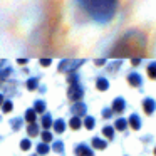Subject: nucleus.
<instances>
[{"instance_id": "nucleus-31", "label": "nucleus", "mask_w": 156, "mask_h": 156, "mask_svg": "<svg viewBox=\"0 0 156 156\" xmlns=\"http://www.w3.org/2000/svg\"><path fill=\"white\" fill-rule=\"evenodd\" d=\"M139 62H141V59H139V57H133V59H131V64H133V66H138Z\"/></svg>"}, {"instance_id": "nucleus-10", "label": "nucleus", "mask_w": 156, "mask_h": 156, "mask_svg": "<svg viewBox=\"0 0 156 156\" xmlns=\"http://www.w3.org/2000/svg\"><path fill=\"white\" fill-rule=\"evenodd\" d=\"M82 124H84V122H82L81 116H74V118L69 121V128H71V129H79Z\"/></svg>"}, {"instance_id": "nucleus-34", "label": "nucleus", "mask_w": 156, "mask_h": 156, "mask_svg": "<svg viewBox=\"0 0 156 156\" xmlns=\"http://www.w3.org/2000/svg\"><path fill=\"white\" fill-rule=\"evenodd\" d=\"M32 156H41V154H39V153H37V154H32Z\"/></svg>"}, {"instance_id": "nucleus-30", "label": "nucleus", "mask_w": 156, "mask_h": 156, "mask_svg": "<svg viewBox=\"0 0 156 156\" xmlns=\"http://www.w3.org/2000/svg\"><path fill=\"white\" fill-rule=\"evenodd\" d=\"M41 64L47 67V66H51V59H41Z\"/></svg>"}, {"instance_id": "nucleus-6", "label": "nucleus", "mask_w": 156, "mask_h": 156, "mask_svg": "<svg viewBox=\"0 0 156 156\" xmlns=\"http://www.w3.org/2000/svg\"><path fill=\"white\" fill-rule=\"evenodd\" d=\"M124 108H126L124 99H122V98H116L114 102H112V111H114V112H122V111H124Z\"/></svg>"}, {"instance_id": "nucleus-24", "label": "nucleus", "mask_w": 156, "mask_h": 156, "mask_svg": "<svg viewBox=\"0 0 156 156\" xmlns=\"http://www.w3.org/2000/svg\"><path fill=\"white\" fill-rule=\"evenodd\" d=\"M35 87H37V79H29L27 81V89L29 91H34Z\"/></svg>"}, {"instance_id": "nucleus-22", "label": "nucleus", "mask_w": 156, "mask_h": 156, "mask_svg": "<svg viewBox=\"0 0 156 156\" xmlns=\"http://www.w3.org/2000/svg\"><path fill=\"white\" fill-rule=\"evenodd\" d=\"M34 109H35L37 112H44V111H45V102H44V101H37V102L34 104Z\"/></svg>"}, {"instance_id": "nucleus-32", "label": "nucleus", "mask_w": 156, "mask_h": 156, "mask_svg": "<svg viewBox=\"0 0 156 156\" xmlns=\"http://www.w3.org/2000/svg\"><path fill=\"white\" fill-rule=\"evenodd\" d=\"M0 106H4V96L0 94Z\"/></svg>"}, {"instance_id": "nucleus-7", "label": "nucleus", "mask_w": 156, "mask_h": 156, "mask_svg": "<svg viewBox=\"0 0 156 156\" xmlns=\"http://www.w3.org/2000/svg\"><path fill=\"white\" fill-rule=\"evenodd\" d=\"M128 82H129V86H133V87H139L141 86V77H139V74H129L128 76Z\"/></svg>"}, {"instance_id": "nucleus-21", "label": "nucleus", "mask_w": 156, "mask_h": 156, "mask_svg": "<svg viewBox=\"0 0 156 156\" xmlns=\"http://www.w3.org/2000/svg\"><path fill=\"white\" fill-rule=\"evenodd\" d=\"M148 76L151 79H156V62H153V64L148 66Z\"/></svg>"}, {"instance_id": "nucleus-5", "label": "nucleus", "mask_w": 156, "mask_h": 156, "mask_svg": "<svg viewBox=\"0 0 156 156\" xmlns=\"http://www.w3.org/2000/svg\"><path fill=\"white\" fill-rule=\"evenodd\" d=\"M154 108H156V102L153 101L151 98H148V99H144V101H143V111H144L148 116L154 112Z\"/></svg>"}, {"instance_id": "nucleus-25", "label": "nucleus", "mask_w": 156, "mask_h": 156, "mask_svg": "<svg viewBox=\"0 0 156 156\" xmlns=\"http://www.w3.org/2000/svg\"><path fill=\"white\" fill-rule=\"evenodd\" d=\"M42 141H44V143H51V141H52V134L47 131V129L42 133Z\"/></svg>"}, {"instance_id": "nucleus-12", "label": "nucleus", "mask_w": 156, "mask_h": 156, "mask_svg": "<svg viewBox=\"0 0 156 156\" xmlns=\"http://www.w3.org/2000/svg\"><path fill=\"white\" fill-rule=\"evenodd\" d=\"M92 146H94V149H104L108 146V143L101 138H92Z\"/></svg>"}, {"instance_id": "nucleus-29", "label": "nucleus", "mask_w": 156, "mask_h": 156, "mask_svg": "<svg viewBox=\"0 0 156 156\" xmlns=\"http://www.w3.org/2000/svg\"><path fill=\"white\" fill-rule=\"evenodd\" d=\"M112 112H114V111H112V108L111 109H104V111H102V116H104V118H109Z\"/></svg>"}, {"instance_id": "nucleus-23", "label": "nucleus", "mask_w": 156, "mask_h": 156, "mask_svg": "<svg viewBox=\"0 0 156 156\" xmlns=\"http://www.w3.org/2000/svg\"><path fill=\"white\" fill-rule=\"evenodd\" d=\"M30 141H29V139H22L20 141V149L22 151H29V149H30Z\"/></svg>"}, {"instance_id": "nucleus-19", "label": "nucleus", "mask_w": 156, "mask_h": 156, "mask_svg": "<svg viewBox=\"0 0 156 156\" xmlns=\"http://www.w3.org/2000/svg\"><path fill=\"white\" fill-rule=\"evenodd\" d=\"M49 151H51V148H49V146H47V143H44V141H42L41 144H37V153H39V154H41V156L47 154Z\"/></svg>"}, {"instance_id": "nucleus-27", "label": "nucleus", "mask_w": 156, "mask_h": 156, "mask_svg": "<svg viewBox=\"0 0 156 156\" xmlns=\"http://www.w3.org/2000/svg\"><path fill=\"white\" fill-rule=\"evenodd\" d=\"M2 109H4V112H10L12 111V102L10 101H5L4 106H2Z\"/></svg>"}, {"instance_id": "nucleus-26", "label": "nucleus", "mask_w": 156, "mask_h": 156, "mask_svg": "<svg viewBox=\"0 0 156 156\" xmlns=\"http://www.w3.org/2000/svg\"><path fill=\"white\" fill-rule=\"evenodd\" d=\"M52 148H54V151H55V153H62V151H64V144H62L61 141H55Z\"/></svg>"}, {"instance_id": "nucleus-9", "label": "nucleus", "mask_w": 156, "mask_h": 156, "mask_svg": "<svg viewBox=\"0 0 156 156\" xmlns=\"http://www.w3.org/2000/svg\"><path fill=\"white\" fill-rule=\"evenodd\" d=\"M128 121H129V126H131V129H134V131H138V129L141 128V121H139V116L131 114Z\"/></svg>"}, {"instance_id": "nucleus-13", "label": "nucleus", "mask_w": 156, "mask_h": 156, "mask_svg": "<svg viewBox=\"0 0 156 156\" xmlns=\"http://www.w3.org/2000/svg\"><path fill=\"white\" fill-rule=\"evenodd\" d=\"M128 122H129V121H126V119L119 118V119H116V122H114V128L118 129V131H124V129L128 128Z\"/></svg>"}, {"instance_id": "nucleus-3", "label": "nucleus", "mask_w": 156, "mask_h": 156, "mask_svg": "<svg viewBox=\"0 0 156 156\" xmlns=\"http://www.w3.org/2000/svg\"><path fill=\"white\" fill-rule=\"evenodd\" d=\"M82 94H84V92H82V87L77 84V82L69 86V89H67V98L71 99L72 102L81 101V99H82Z\"/></svg>"}, {"instance_id": "nucleus-17", "label": "nucleus", "mask_w": 156, "mask_h": 156, "mask_svg": "<svg viewBox=\"0 0 156 156\" xmlns=\"http://www.w3.org/2000/svg\"><path fill=\"white\" fill-rule=\"evenodd\" d=\"M96 86H98V89H99V91H106V89L109 87V82H108V79L99 77L98 81H96Z\"/></svg>"}, {"instance_id": "nucleus-1", "label": "nucleus", "mask_w": 156, "mask_h": 156, "mask_svg": "<svg viewBox=\"0 0 156 156\" xmlns=\"http://www.w3.org/2000/svg\"><path fill=\"white\" fill-rule=\"evenodd\" d=\"M79 5L99 24L112 20L119 0H77Z\"/></svg>"}, {"instance_id": "nucleus-33", "label": "nucleus", "mask_w": 156, "mask_h": 156, "mask_svg": "<svg viewBox=\"0 0 156 156\" xmlns=\"http://www.w3.org/2000/svg\"><path fill=\"white\" fill-rule=\"evenodd\" d=\"M153 153H154V156H156V146H154V151H153Z\"/></svg>"}, {"instance_id": "nucleus-15", "label": "nucleus", "mask_w": 156, "mask_h": 156, "mask_svg": "<svg viewBox=\"0 0 156 156\" xmlns=\"http://www.w3.org/2000/svg\"><path fill=\"white\" fill-rule=\"evenodd\" d=\"M64 129H66V122L62 121V119H57V121H54V131L57 133V134L64 133Z\"/></svg>"}, {"instance_id": "nucleus-2", "label": "nucleus", "mask_w": 156, "mask_h": 156, "mask_svg": "<svg viewBox=\"0 0 156 156\" xmlns=\"http://www.w3.org/2000/svg\"><path fill=\"white\" fill-rule=\"evenodd\" d=\"M144 49V35L138 34V32H129L126 34L121 41L116 44V47L112 49L111 55L112 57H119V55H133V52H143Z\"/></svg>"}, {"instance_id": "nucleus-4", "label": "nucleus", "mask_w": 156, "mask_h": 156, "mask_svg": "<svg viewBox=\"0 0 156 156\" xmlns=\"http://www.w3.org/2000/svg\"><path fill=\"white\" fill-rule=\"evenodd\" d=\"M74 154L76 156H94V153H92L91 148H87L86 144H79V146H76Z\"/></svg>"}, {"instance_id": "nucleus-16", "label": "nucleus", "mask_w": 156, "mask_h": 156, "mask_svg": "<svg viewBox=\"0 0 156 156\" xmlns=\"http://www.w3.org/2000/svg\"><path fill=\"white\" fill-rule=\"evenodd\" d=\"M35 118H37V111L35 109H29L27 112H25V121L30 124V122H35Z\"/></svg>"}, {"instance_id": "nucleus-14", "label": "nucleus", "mask_w": 156, "mask_h": 156, "mask_svg": "<svg viewBox=\"0 0 156 156\" xmlns=\"http://www.w3.org/2000/svg\"><path fill=\"white\" fill-rule=\"evenodd\" d=\"M42 128H44V129H49V128H51V126H54V121H52V118H51V116H49V114H44V116H42Z\"/></svg>"}, {"instance_id": "nucleus-20", "label": "nucleus", "mask_w": 156, "mask_h": 156, "mask_svg": "<svg viewBox=\"0 0 156 156\" xmlns=\"http://www.w3.org/2000/svg\"><path fill=\"white\" fill-rule=\"evenodd\" d=\"M96 126V121L94 118H91V116H87V118H84V128L86 129H92Z\"/></svg>"}, {"instance_id": "nucleus-18", "label": "nucleus", "mask_w": 156, "mask_h": 156, "mask_svg": "<svg viewBox=\"0 0 156 156\" xmlns=\"http://www.w3.org/2000/svg\"><path fill=\"white\" fill-rule=\"evenodd\" d=\"M27 133H29V136H30V138L37 136L39 134V126L35 124V122H30V124L27 126Z\"/></svg>"}, {"instance_id": "nucleus-28", "label": "nucleus", "mask_w": 156, "mask_h": 156, "mask_svg": "<svg viewBox=\"0 0 156 156\" xmlns=\"http://www.w3.org/2000/svg\"><path fill=\"white\" fill-rule=\"evenodd\" d=\"M20 124H22V121L20 119H15V121H12V128L17 131V129H20Z\"/></svg>"}, {"instance_id": "nucleus-11", "label": "nucleus", "mask_w": 156, "mask_h": 156, "mask_svg": "<svg viewBox=\"0 0 156 156\" xmlns=\"http://www.w3.org/2000/svg\"><path fill=\"white\" fill-rule=\"evenodd\" d=\"M102 136L108 138V141H111V139L114 138V128H112V126H104V128H102Z\"/></svg>"}, {"instance_id": "nucleus-8", "label": "nucleus", "mask_w": 156, "mask_h": 156, "mask_svg": "<svg viewBox=\"0 0 156 156\" xmlns=\"http://www.w3.org/2000/svg\"><path fill=\"white\" fill-rule=\"evenodd\" d=\"M71 111L74 112V116H84L86 114V106L82 104V102H76L71 108Z\"/></svg>"}]
</instances>
